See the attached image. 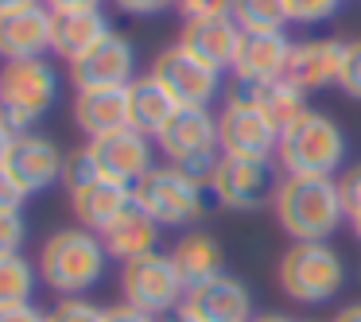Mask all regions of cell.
<instances>
[{"label": "cell", "mask_w": 361, "mask_h": 322, "mask_svg": "<svg viewBox=\"0 0 361 322\" xmlns=\"http://www.w3.org/2000/svg\"><path fill=\"white\" fill-rule=\"evenodd\" d=\"M272 210L280 229L295 244L326 241L345 218L338 179H326V175H283L272 194Z\"/></svg>", "instance_id": "cell-1"}, {"label": "cell", "mask_w": 361, "mask_h": 322, "mask_svg": "<svg viewBox=\"0 0 361 322\" xmlns=\"http://www.w3.org/2000/svg\"><path fill=\"white\" fill-rule=\"evenodd\" d=\"M105 252L102 237L82 225H66L43 241L39 249V280L59 295H82L105 275Z\"/></svg>", "instance_id": "cell-2"}, {"label": "cell", "mask_w": 361, "mask_h": 322, "mask_svg": "<svg viewBox=\"0 0 361 322\" xmlns=\"http://www.w3.org/2000/svg\"><path fill=\"white\" fill-rule=\"evenodd\" d=\"M276 163L283 175H326L345 163V132L338 128L334 117L319 109H307L295 125L280 132V148H276Z\"/></svg>", "instance_id": "cell-3"}, {"label": "cell", "mask_w": 361, "mask_h": 322, "mask_svg": "<svg viewBox=\"0 0 361 322\" xmlns=\"http://www.w3.org/2000/svg\"><path fill=\"white\" fill-rule=\"evenodd\" d=\"M276 280H280V291L291 303L319 306L330 303L345 287V260L326 241H299L280 256Z\"/></svg>", "instance_id": "cell-4"}, {"label": "cell", "mask_w": 361, "mask_h": 322, "mask_svg": "<svg viewBox=\"0 0 361 322\" xmlns=\"http://www.w3.org/2000/svg\"><path fill=\"white\" fill-rule=\"evenodd\" d=\"M59 97V74L47 58H20L0 66V120L12 132H32Z\"/></svg>", "instance_id": "cell-5"}, {"label": "cell", "mask_w": 361, "mask_h": 322, "mask_svg": "<svg viewBox=\"0 0 361 322\" xmlns=\"http://www.w3.org/2000/svg\"><path fill=\"white\" fill-rule=\"evenodd\" d=\"M133 202L164 229H187L206 213V187L187 179L175 163H159L133 187Z\"/></svg>", "instance_id": "cell-6"}, {"label": "cell", "mask_w": 361, "mask_h": 322, "mask_svg": "<svg viewBox=\"0 0 361 322\" xmlns=\"http://www.w3.org/2000/svg\"><path fill=\"white\" fill-rule=\"evenodd\" d=\"M218 148L221 156H241V159H272L280 148V132L264 117L257 101V89L233 86L218 113Z\"/></svg>", "instance_id": "cell-7"}, {"label": "cell", "mask_w": 361, "mask_h": 322, "mask_svg": "<svg viewBox=\"0 0 361 322\" xmlns=\"http://www.w3.org/2000/svg\"><path fill=\"white\" fill-rule=\"evenodd\" d=\"M121 295H125V303L140 306L156 318H167L183 306L187 283H183L171 252H148L140 260L121 264Z\"/></svg>", "instance_id": "cell-8"}, {"label": "cell", "mask_w": 361, "mask_h": 322, "mask_svg": "<svg viewBox=\"0 0 361 322\" xmlns=\"http://www.w3.org/2000/svg\"><path fill=\"white\" fill-rule=\"evenodd\" d=\"M276 171L272 159H241V156H221L218 167L210 175V194L214 202H221L226 210H257V206L272 202L276 194Z\"/></svg>", "instance_id": "cell-9"}, {"label": "cell", "mask_w": 361, "mask_h": 322, "mask_svg": "<svg viewBox=\"0 0 361 322\" xmlns=\"http://www.w3.org/2000/svg\"><path fill=\"white\" fill-rule=\"evenodd\" d=\"M152 78L171 94L175 105H195V109H210V101L221 89V74L210 70L206 63H198L190 51H183L179 43L164 47L152 58Z\"/></svg>", "instance_id": "cell-10"}, {"label": "cell", "mask_w": 361, "mask_h": 322, "mask_svg": "<svg viewBox=\"0 0 361 322\" xmlns=\"http://www.w3.org/2000/svg\"><path fill=\"white\" fill-rule=\"evenodd\" d=\"M71 82L78 89H109L136 82V47L128 35L109 32L97 47H90L82 58L71 63Z\"/></svg>", "instance_id": "cell-11"}, {"label": "cell", "mask_w": 361, "mask_h": 322, "mask_svg": "<svg viewBox=\"0 0 361 322\" xmlns=\"http://www.w3.org/2000/svg\"><path fill=\"white\" fill-rule=\"evenodd\" d=\"M291 51H295V43L288 39V32H245L237 63H233L237 86L264 89V86L283 82L288 78Z\"/></svg>", "instance_id": "cell-12"}, {"label": "cell", "mask_w": 361, "mask_h": 322, "mask_svg": "<svg viewBox=\"0 0 361 322\" xmlns=\"http://www.w3.org/2000/svg\"><path fill=\"white\" fill-rule=\"evenodd\" d=\"M90 151H94L97 167H102V179H113L121 187H136L144 175L152 171V136L136 132V128H121V132L97 136L90 140Z\"/></svg>", "instance_id": "cell-13"}, {"label": "cell", "mask_w": 361, "mask_h": 322, "mask_svg": "<svg viewBox=\"0 0 361 322\" xmlns=\"http://www.w3.org/2000/svg\"><path fill=\"white\" fill-rule=\"evenodd\" d=\"M179 311L195 322H252L257 318L252 314V291L229 272L210 283L190 287Z\"/></svg>", "instance_id": "cell-14"}, {"label": "cell", "mask_w": 361, "mask_h": 322, "mask_svg": "<svg viewBox=\"0 0 361 322\" xmlns=\"http://www.w3.org/2000/svg\"><path fill=\"white\" fill-rule=\"evenodd\" d=\"M156 148L164 151L167 163H183L202 151H221L218 148V117L210 109H195V105H179L175 117L159 128Z\"/></svg>", "instance_id": "cell-15"}, {"label": "cell", "mask_w": 361, "mask_h": 322, "mask_svg": "<svg viewBox=\"0 0 361 322\" xmlns=\"http://www.w3.org/2000/svg\"><path fill=\"white\" fill-rule=\"evenodd\" d=\"M63 159H66V151H59V144L51 140V136L20 132L4 167L16 175V182L27 190V194H39V190L63 182Z\"/></svg>", "instance_id": "cell-16"}, {"label": "cell", "mask_w": 361, "mask_h": 322, "mask_svg": "<svg viewBox=\"0 0 361 322\" xmlns=\"http://www.w3.org/2000/svg\"><path fill=\"white\" fill-rule=\"evenodd\" d=\"M51 32H55V12L47 4H32L0 16V58L20 63V58H43L51 51Z\"/></svg>", "instance_id": "cell-17"}, {"label": "cell", "mask_w": 361, "mask_h": 322, "mask_svg": "<svg viewBox=\"0 0 361 322\" xmlns=\"http://www.w3.org/2000/svg\"><path fill=\"white\" fill-rule=\"evenodd\" d=\"M241 27L233 20H202V24H183V35H179V47L190 51L198 63H206L210 70L226 74L233 70L237 63V51H241Z\"/></svg>", "instance_id": "cell-18"}, {"label": "cell", "mask_w": 361, "mask_h": 322, "mask_svg": "<svg viewBox=\"0 0 361 322\" xmlns=\"http://www.w3.org/2000/svg\"><path fill=\"white\" fill-rule=\"evenodd\" d=\"M342 58H345V43L342 39H303V43H295V51H291L288 82L299 86L303 94L322 89V86H338Z\"/></svg>", "instance_id": "cell-19"}, {"label": "cell", "mask_w": 361, "mask_h": 322, "mask_svg": "<svg viewBox=\"0 0 361 322\" xmlns=\"http://www.w3.org/2000/svg\"><path fill=\"white\" fill-rule=\"evenodd\" d=\"M159 233H164V225L133 202L102 233V244H105V252H109V260L128 264V260H140V256H148V252H159Z\"/></svg>", "instance_id": "cell-20"}, {"label": "cell", "mask_w": 361, "mask_h": 322, "mask_svg": "<svg viewBox=\"0 0 361 322\" xmlns=\"http://www.w3.org/2000/svg\"><path fill=\"white\" fill-rule=\"evenodd\" d=\"M74 125H78L90 140L128 128V86L78 89V97H74Z\"/></svg>", "instance_id": "cell-21"}, {"label": "cell", "mask_w": 361, "mask_h": 322, "mask_svg": "<svg viewBox=\"0 0 361 322\" xmlns=\"http://www.w3.org/2000/svg\"><path fill=\"white\" fill-rule=\"evenodd\" d=\"M128 206H133V187H121V182H113V179H97V182H90V187H82L71 194V210H74V218H78V225L90 229V233H97V237H102Z\"/></svg>", "instance_id": "cell-22"}, {"label": "cell", "mask_w": 361, "mask_h": 322, "mask_svg": "<svg viewBox=\"0 0 361 322\" xmlns=\"http://www.w3.org/2000/svg\"><path fill=\"white\" fill-rule=\"evenodd\" d=\"M113 32L109 16L102 8H90V12H55V32H51V51L66 63L82 58L90 47L105 39Z\"/></svg>", "instance_id": "cell-23"}, {"label": "cell", "mask_w": 361, "mask_h": 322, "mask_svg": "<svg viewBox=\"0 0 361 322\" xmlns=\"http://www.w3.org/2000/svg\"><path fill=\"white\" fill-rule=\"evenodd\" d=\"M171 260L179 268L187 291L198 287V283H210L218 275H226V252H221V244L210 233H187L171 249Z\"/></svg>", "instance_id": "cell-24"}, {"label": "cell", "mask_w": 361, "mask_h": 322, "mask_svg": "<svg viewBox=\"0 0 361 322\" xmlns=\"http://www.w3.org/2000/svg\"><path fill=\"white\" fill-rule=\"evenodd\" d=\"M175 109H179V105L171 101V94H167L152 74H140V78L128 86V128H136V132L156 140L159 128L175 117Z\"/></svg>", "instance_id": "cell-25"}, {"label": "cell", "mask_w": 361, "mask_h": 322, "mask_svg": "<svg viewBox=\"0 0 361 322\" xmlns=\"http://www.w3.org/2000/svg\"><path fill=\"white\" fill-rule=\"evenodd\" d=\"M229 20L241 32H283L291 24L288 0H229Z\"/></svg>", "instance_id": "cell-26"}, {"label": "cell", "mask_w": 361, "mask_h": 322, "mask_svg": "<svg viewBox=\"0 0 361 322\" xmlns=\"http://www.w3.org/2000/svg\"><path fill=\"white\" fill-rule=\"evenodd\" d=\"M257 101H260V109H264V117L276 125V132H283V128L295 125V120L307 113V94L299 86H291L288 78L276 82V86L257 89Z\"/></svg>", "instance_id": "cell-27"}, {"label": "cell", "mask_w": 361, "mask_h": 322, "mask_svg": "<svg viewBox=\"0 0 361 322\" xmlns=\"http://www.w3.org/2000/svg\"><path fill=\"white\" fill-rule=\"evenodd\" d=\"M39 268L27 264L24 252L16 256H0V306H24L35 299Z\"/></svg>", "instance_id": "cell-28"}, {"label": "cell", "mask_w": 361, "mask_h": 322, "mask_svg": "<svg viewBox=\"0 0 361 322\" xmlns=\"http://www.w3.org/2000/svg\"><path fill=\"white\" fill-rule=\"evenodd\" d=\"M97 179H102V167H97L90 144L66 151V159H63V182H66V190H71V194H74V190H82V187H90V182H97Z\"/></svg>", "instance_id": "cell-29"}, {"label": "cell", "mask_w": 361, "mask_h": 322, "mask_svg": "<svg viewBox=\"0 0 361 322\" xmlns=\"http://www.w3.org/2000/svg\"><path fill=\"white\" fill-rule=\"evenodd\" d=\"M47 322H105V306L90 303L82 295H66L47 311Z\"/></svg>", "instance_id": "cell-30"}, {"label": "cell", "mask_w": 361, "mask_h": 322, "mask_svg": "<svg viewBox=\"0 0 361 322\" xmlns=\"http://www.w3.org/2000/svg\"><path fill=\"white\" fill-rule=\"evenodd\" d=\"M338 89L353 101H361V39L345 43V58H342V74H338Z\"/></svg>", "instance_id": "cell-31"}, {"label": "cell", "mask_w": 361, "mask_h": 322, "mask_svg": "<svg viewBox=\"0 0 361 322\" xmlns=\"http://www.w3.org/2000/svg\"><path fill=\"white\" fill-rule=\"evenodd\" d=\"M342 0H288V16L291 24H322L338 12Z\"/></svg>", "instance_id": "cell-32"}, {"label": "cell", "mask_w": 361, "mask_h": 322, "mask_svg": "<svg viewBox=\"0 0 361 322\" xmlns=\"http://www.w3.org/2000/svg\"><path fill=\"white\" fill-rule=\"evenodd\" d=\"M175 8H179L183 24H202V20H226L229 0H179Z\"/></svg>", "instance_id": "cell-33"}, {"label": "cell", "mask_w": 361, "mask_h": 322, "mask_svg": "<svg viewBox=\"0 0 361 322\" xmlns=\"http://www.w3.org/2000/svg\"><path fill=\"white\" fill-rule=\"evenodd\" d=\"M27 237V225L20 213H0V256H16Z\"/></svg>", "instance_id": "cell-34"}, {"label": "cell", "mask_w": 361, "mask_h": 322, "mask_svg": "<svg viewBox=\"0 0 361 322\" xmlns=\"http://www.w3.org/2000/svg\"><path fill=\"white\" fill-rule=\"evenodd\" d=\"M27 202V190L16 182L8 167H0V213H20Z\"/></svg>", "instance_id": "cell-35"}, {"label": "cell", "mask_w": 361, "mask_h": 322, "mask_svg": "<svg viewBox=\"0 0 361 322\" xmlns=\"http://www.w3.org/2000/svg\"><path fill=\"white\" fill-rule=\"evenodd\" d=\"M125 16H164L167 8H175L179 0H113Z\"/></svg>", "instance_id": "cell-36"}, {"label": "cell", "mask_w": 361, "mask_h": 322, "mask_svg": "<svg viewBox=\"0 0 361 322\" xmlns=\"http://www.w3.org/2000/svg\"><path fill=\"white\" fill-rule=\"evenodd\" d=\"M105 322H159L156 314H148V311H140V306H133V303H125L121 299L117 306H105Z\"/></svg>", "instance_id": "cell-37"}, {"label": "cell", "mask_w": 361, "mask_h": 322, "mask_svg": "<svg viewBox=\"0 0 361 322\" xmlns=\"http://www.w3.org/2000/svg\"><path fill=\"white\" fill-rule=\"evenodd\" d=\"M0 322H47V314H43L35 303H24V306H0Z\"/></svg>", "instance_id": "cell-38"}, {"label": "cell", "mask_w": 361, "mask_h": 322, "mask_svg": "<svg viewBox=\"0 0 361 322\" xmlns=\"http://www.w3.org/2000/svg\"><path fill=\"white\" fill-rule=\"evenodd\" d=\"M51 12H90V8H102V0H43Z\"/></svg>", "instance_id": "cell-39"}, {"label": "cell", "mask_w": 361, "mask_h": 322, "mask_svg": "<svg viewBox=\"0 0 361 322\" xmlns=\"http://www.w3.org/2000/svg\"><path fill=\"white\" fill-rule=\"evenodd\" d=\"M12 144H16V132H12L4 120H0V167L8 163V156H12Z\"/></svg>", "instance_id": "cell-40"}, {"label": "cell", "mask_w": 361, "mask_h": 322, "mask_svg": "<svg viewBox=\"0 0 361 322\" xmlns=\"http://www.w3.org/2000/svg\"><path fill=\"white\" fill-rule=\"evenodd\" d=\"M330 322H361V303H350V306H342V311H338Z\"/></svg>", "instance_id": "cell-41"}, {"label": "cell", "mask_w": 361, "mask_h": 322, "mask_svg": "<svg viewBox=\"0 0 361 322\" xmlns=\"http://www.w3.org/2000/svg\"><path fill=\"white\" fill-rule=\"evenodd\" d=\"M32 4H43V0H0V16L20 12V8H32Z\"/></svg>", "instance_id": "cell-42"}, {"label": "cell", "mask_w": 361, "mask_h": 322, "mask_svg": "<svg viewBox=\"0 0 361 322\" xmlns=\"http://www.w3.org/2000/svg\"><path fill=\"white\" fill-rule=\"evenodd\" d=\"M345 221H350L353 237H357V241H361V206H357V210H353V213H350V218H345Z\"/></svg>", "instance_id": "cell-43"}, {"label": "cell", "mask_w": 361, "mask_h": 322, "mask_svg": "<svg viewBox=\"0 0 361 322\" xmlns=\"http://www.w3.org/2000/svg\"><path fill=\"white\" fill-rule=\"evenodd\" d=\"M252 322H295V318H288V314H257Z\"/></svg>", "instance_id": "cell-44"}, {"label": "cell", "mask_w": 361, "mask_h": 322, "mask_svg": "<svg viewBox=\"0 0 361 322\" xmlns=\"http://www.w3.org/2000/svg\"><path fill=\"white\" fill-rule=\"evenodd\" d=\"M159 322H195V318H187L183 311H175V314H167V318H159Z\"/></svg>", "instance_id": "cell-45"}]
</instances>
